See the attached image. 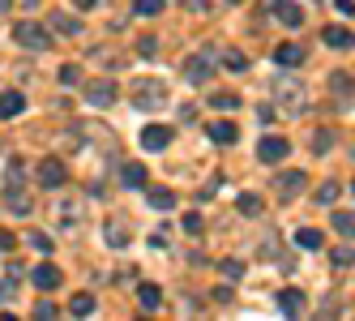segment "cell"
I'll list each match as a JSON object with an SVG mask.
<instances>
[{
  "instance_id": "1",
  "label": "cell",
  "mask_w": 355,
  "mask_h": 321,
  "mask_svg": "<svg viewBox=\"0 0 355 321\" xmlns=\"http://www.w3.org/2000/svg\"><path fill=\"white\" fill-rule=\"evenodd\" d=\"M274 107H283L287 116H300L309 107V90H304V82L295 73H278L274 78Z\"/></svg>"
},
{
  "instance_id": "2",
  "label": "cell",
  "mask_w": 355,
  "mask_h": 321,
  "mask_svg": "<svg viewBox=\"0 0 355 321\" xmlns=\"http://www.w3.org/2000/svg\"><path fill=\"white\" fill-rule=\"evenodd\" d=\"M129 98H133V107H137V112H159V107H167L171 90H167L163 78H137L133 90H129Z\"/></svg>"
},
{
  "instance_id": "3",
  "label": "cell",
  "mask_w": 355,
  "mask_h": 321,
  "mask_svg": "<svg viewBox=\"0 0 355 321\" xmlns=\"http://www.w3.org/2000/svg\"><path fill=\"white\" fill-rule=\"evenodd\" d=\"M13 39H17L21 47H35V52H47V47H52V31L39 26V21H17V26H13Z\"/></svg>"
},
{
  "instance_id": "4",
  "label": "cell",
  "mask_w": 355,
  "mask_h": 321,
  "mask_svg": "<svg viewBox=\"0 0 355 321\" xmlns=\"http://www.w3.org/2000/svg\"><path fill=\"white\" fill-rule=\"evenodd\" d=\"M206 78H214V56H210V52H193V56L184 60V82H189V86H201Z\"/></svg>"
},
{
  "instance_id": "5",
  "label": "cell",
  "mask_w": 355,
  "mask_h": 321,
  "mask_svg": "<svg viewBox=\"0 0 355 321\" xmlns=\"http://www.w3.org/2000/svg\"><path fill=\"white\" fill-rule=\"evenodd\" d=\"M116 94H120V86H116L112 78H94V82H86V103H90V107H112Z\"/></svg>"
},
{
  "instance_id": "6",
  "label": "cell",
  "mask_w": 355,
  "mask_h": 321,
  "mask_svg": "<svg viewBox=\"0 0 355 321\" xmlns=\"http://www.w3.org/2000/svg\"><path fill=\"white\" fill-rule=\"evenodd\" d=\"M287 155H291V141L278 137V133H266V137L257 141V159H261V163H283Z\"/></svg>"
},
{
  "instance_id": "7",
  "label": "cell",
  "mask_w": 355,
  "mask_h": 321,
  "mask_svg": "<svg viewBox=\"0 0 355 321\" xmlns=\"http://www.w3.org/2000/svg\"><path fill=\"white\" fill-rule=\"evenodd\" d=\"M103 240L112 244V249H124V244L133 240V232H129V218H124V214H107V223H103Z\"/></svg>"
},
{
  "instance_id": "8",
  "label": "cell",
  "mask_w": 355,
  "mask_h": 321,
  "mask_svg": "<svg viewBox=\"0 0 355 321\" xmlns=\"http://www.w3.org/2000/svg\"><path fill=\"white\" fill-rule=\"evenodd\" d=\"M304 184H309L304 171H278V176H274V193L283 197V202H291L295 193H304Z\"/></svg>"
},
{
  "instance_id": "9",
  "label": "cell",
  "mask_w": 355,
  "mask_h": 321,
  "mask_svg": "<svg viewBox=\"0 0 355 321\" xmlns=\"http://www.w3.org/2000/svg\"><path fill=\"white\" fill-rule=\"evenodd\" d=\"M64 176H69V171H64V163H60V159H43V163L35 167V180H39L43 189H60V184H64Z\"/></svg>"
},
{
  "instance_id": "10",
  "label": "cell",
  "mask_w": 355,
  "mask_h": 321,
  "mask_svg": "<svg viewBox=\"0 0 355 321\" xmlns=\"http://www.w3.org/2000/svg\"><path fill=\"white\" fill-rule=\"evenodd\" d=\"M47 31H56V35H82L86 26H82V17H73V13L56 9L52 17H47Z\"/></svg>"
},
{
  "instance_id": "11",
  "label": "cell",
  "mask_w": 355,
  "mask_h": 321,
  "mask_svg": "<svg viewBox=\"0 0 355 321\" xmlns=\"http://www.w3.org/2000/svg\"><path fill=\"white\" fill-rule=\"evenodd\" d=\"M270 9H274V17H278V21H283V26H291V31H295V26H300V21H304V9L295 5V0H274V5H270Z\"/></svg>"
},
{
  "instance_id": "12",
  "label": "cell",
  "mask_w": 355,
  "mask_h": 321,
  "mask_svg": "<svg viewBox=\"0 0 355 321\" xmlns=\"http://www.w3.org/2000/svg\"><path fill=\"white\" fill-rule=\"evenodd\" d=\"M304 304H309V300H304V291H295V287H283V291H278V309H283L287 317H300Z\"/></svg>"
},
{
  "instance_id": "13",
  "label": "cell",
  "mask_w": 355,
  "mask_h": 321,
  "mask_svg": "<svg viewBox=\"0 0 355 321\" xmlns=\"http://www.w3.org/2000/svg\"><path fill=\"white\" fill-rule=\"evenodd\" d=\"M274 64H283V69L304 64V47H300V43H283V47H274Z\"/></svg>"
},
{
  "instance_id": "14",
  "label": "cell",
  "mask_w": 355,
  "mask_h": 321,
  "mask_svg": "<svg viewBox=\"0 0 355 321\" xmlns=\"http://www.w3.org/2000/svg\"><path fill=\"white\" fill-rule=\"evenodd\" d=\"M167 141H171V129H167V125H150V129H141V146H146V150H163Z\"/></svg>"
},
{
  "instance_id": "15",
  "label": "cell",
  "mask_w": 355,
  "mask_h": 321,
  "mask_svg": "<svg viewBox=\"0 0 355 321\" xmlns=\"http://www.w3.org/2000/svg\"><path fill=\"white\" fill-rule=\"evenodd\" d=\"M5 202H9V210L21 214V218L35 210V202H31V193H26V189H5Z\"/></svg>"
},
{
  "instance_id": "16",
  "label": "cell",
  "mask_w": 355,
  "mask_h": 321,
  "mask_svg": "<svg viewBox=\"0 0 355 321\" xmlns=\"http://www.w3.org/2000/svg\"><path fill=\"white\" fill-rule=\"evenodd\" d=\"M206 133H210L218 146H232V141L240 137V129L232 125V120H210V129H206Z\"/></svg>"
},
{
  "instance_id": "17",
  "label": "cell",
  "mask_w": 355,
  "mask_h": 321,
  "mask_svg": "<svg viewBox=\"0 0 355 321\" xmlns=\"http://www.w3.org/2000/svg\"><path fill=\"white\" fill-rule=\"evenodd\" d=\"M21 107H26V98H21L17 90H5V94H0V120H13V116H21Z\"/></svg>"
},
{
  "instance_id": "18",
  "label": "cell",
  "mask_w": 355,
  "mask_h": 321,
  "mask_svg": "<svg viewBox=\"0 0 355 321\" xmlns=\"http://www.w3.org/2000/svg\"><path fill=\"white\" fill-rule=\"evenodd\" d=\"M321 39H325L329 47H343V52H347V47H355V35H351L347 26H325V31H321Z\"/></svg>"
},
{
  "instance_id": "19",
  "label": "cell",
  "mask_w": 355,
  "mask_h": 321,
  "mask_svg": "<svg viewBox=\"0 0 355 321\" xmlns=\"http://www.w3.org/2000/svg\"><path fill=\"white\" fill-rule=\"evenodd\" d=\"M120 184H124V189H141V184H146V167H141V163H124V167H120Z\"/></svg>"
},
{
  "instance_id": "20",
  "label": "cell",
  "mask_w": 355,
  "mask_h": 321,
  "mask_svg": "<svg viewBox=\"0 0 355 321\" xmlns=\"http://www.w3.org/2000/svg\"><path fill=\"white\" fill-rule=\"evenodd\" d=\"M35 287H39V291H56V287H60V270H56V266H39V270H35Z\"/></svg>"
},
{
  "instance_id": "21",
  "label": "cell",
  "mask_w": 355,
  "mask_h": 321,
  "mask_svg": "<svg viewBox=\"0 0 355 321\" xmlns=\"http://www.w3.org/2000/svg\"><path fill=\"white\" fill-rule=\"evenodd\" d=\"M295 244H300V249H309V253H317L321 244H325V236H321L317 227H300V232H295Z\"/></svg>"
},
{
  "instance_id": "22",
  "label": "cell",
  "mask_w": 355,
  "mask_h": 321,
  "mask_svg": "<svg viewBox=\"0 0 355 321\" xmlns=\"http://www.w3.org/2000/svg\"><path fill=\"white\" fill-rule=\"evenodd\" d=\"M236 210H240L244 218H257V214H261V197H257V193H240V197H236Z\"/></svg>"
},
{
  "instance_id": "23",
  "label": "cell",
  "mask_w": 355,
  "mask_h": 321,
  "mask_svg": "<svg viewBox=\"0 0 355 321\" xmlns=\"http://www.w3.org/2000/svg\"><path fill=\"white\" fill-rule=\"evenodd\" d=\"M137 300H141V309H159L163 304V291L155 283H137Z\"/></svg>"
},
{
  "instance_id": "24",
  "label": "cell",
  "mask_w": 355,
  "mask_h": 321,
  "mask_svg": "<svg viewBox=\"0 0 355 321\" xmlns=\"http://www.w3.org/2000/svg\"><path fill=\"white\" fill-rule=\"evenodd\" d=\"M150 210H175V193L171 189H150Z\"/></svg>"
},
{
  "instance_id": "25",
  "label": "cell",
  "mask_w": 355,
  "mask_h": 321,
  "mask_svg": "<svg viewBox=\"0 0 355 321\" xmlns=\"http://www.w3.org/2000/svg\"><path fill=\"white\" fill-rule=\"evenodd\" d=\"M69 313H73V317H90V313H94V295H90V291H78V295L69 300Z\"/></svg>"
},
{
  "instance_id": "26",
  "label": "cell",
  "mask_w": 355,
  "mask_h": 321,
  "mask_svg": "<svg viewBox=\"0 0 355 321\" xmlns=\"http://www.w3.org/2000/svg\"><path fill=\"white\" fill-rule=\"evenodd\" d=\"M223 64L232 69V73H244V69H248V56L240 52V47H227V52H223Z\"/></svg>"
},
{
  "instance_id": "27",
  "label": "cell",
  "mask_w": 355,
  "mask_h": 321,
  "mask_svg": "<svg viewBox=\"0 0 355 321\" xmlns=\"http://www.w3.org/2000/svg\"><path fill=\"white\" fill-rule=\"evenodd\" d=\"M334 232L338 236H355V214L351 210H334Z\"/></svg>"
},
{
  "instance_id": "28",
  "label": "cell",
  "mask_w": 355,
  "mask_h": 321,
  "mask_svg": "<svg viewBox=\"0 0 355 321\" xmlns=\"http://www.w3.org/2000/svg\"><path fill=\"white\" fill-rule=\"evenodd\" d=\"M334 150V129H317V137H313V155H329Z\"/></svg>"
},
{
  "instance_id": "29",
  "label": "cell",
  "mask_w": 355,
  "mask_h": 321,
  "mask_svg": "<svg viewBox=\"0 0 355 321\" xmlns=\"http://www.w3.org/2000/svg\"><path fill=\"white\" fill-rule=\"evenodd\" d=\"M56 78H60V86H78V82H82V69H78V64H60Z\"/></svg>"
},
{
  "instance_id": "30",
  "label": "cell",
  "mask_w": 355,
  "mask_h": 321,
  "mask_svg": "<svg viewBox=\"0 0 355 321\" xmlns=\"http://www.w3.org/2000/svg\"><path fill=\"white\" fill-rule=\"evenodd\" d=\"M133 9H137L141 17H159V13H163V0H133Z\"/></svg>"
},
{
  "instance_id": "31",
  "label": "cell",
  "mask_w": 355,
  "mask_h": 321,
  "mask_svg": "<svg viewBox=\"0 0 355 321\" xmlns=\"http://www.w3.org/2000/svg\"><path fill=\"white\" fill-rule=\"evenodd\" d=\"M329 90H334V94H351V90H355V82L347 78V73H334V78H329Z\"/></svg>"
},
{
  "instance_id": "32",
  "label": "cell",
  "mask_w": 355,
  "mask_h": 321,
  "mask_svg": "<svg viewBox=\"0 0 355 321\" xmlns=\"http://www.w3.org/2000/svg\"><path fill=\"white\" fill-rule=\"evenodd\" d=\"M26 244H35L39 253H52V249H56V244H52V236H47V232H31V240H26Z\"/></svg>"
},
{
  "instance_id": "33",
  "label": "cell",
  "mask_w": 355,
  "mask_h": 321,
  "mask_svg": "<svg viewBox=\"0 0 355 321\" xmlns=\"http://www.w3.org/2000/svg\"><path fill=\"white\" fill-rule=\"evenodd\" d=\"M137 52H141V56H155V52H159V39H155V35H141V39H137Z\"/></svg>"
},
{
  "instance_id": "34",
  "label": "cell",
  "mask_w": 355,
  "mask_h": 321,
  "mask_svg": "<svg viewBox=\"0 0 355 321\" xmlns=\"http://www.w3.org/2000/svg\"><path fill=\"white\" fill-rule=\"evenodd\" d=\"M334 197H338V184H334V180L317 189V202H321V206H329V202H334Z\"/></svg>"
},
{
  "instance_id": "35",
  "label": "cell",
  "mask_w": 355,
  "mask_h": 321,
  "mask_svg": "<svg viewBox=\"0 0 355 321\" xmlns=\"http://www.w3.org/2000/svg\"><path fill=\"white\" fill-rule=\"evenodd\" d=\"M223 275H227V279H240V275H244V261L227 257V261H223Z\"/></svg>"
},
{
  "instance_id": "36",
  "label": "cell",
  "mask_w": 355,
  "mask_h": 321,
  "mask_svg": "<svg viewBox=\"0 0 355 321\" xmlns=\"http://www.w3.org/2000/svg\"><path fill=\"white\" fill-rule=\"evenodd\" d=\"M35 321H56V304H35Z\"/></svg>"
},
{
  "instance_id": "37",
  "label": "cell",
  "mask_w": 355,
  "mask_h": 321,
  "mask_svg": "<svg viewBox=\"0 0 355 321\" xmlns=\"http://www.w3.org/2000/svg\"><path fill=\"white\" fill-rule=\"evenodd\" d=\"M214 107H223V112H232V107H240V98H236V94H214Z\"/></svg>"
},
{
  "instance_id": "38",
  "label": "cell",
  "mask_w": 355,
  "mask_h": 321,
  "mask_svg": "<svg viewBox=\"0 0 355 321\" xmlns=\"http://www.w3.org/2000/svg\"><path fill=\"white\" fill-rule=\"evenodd\" d=\"M355 261V249H334V266L343 270V266H351Z\"/></svg>"
},
{
  "instance_id": "39",
  "label": "cell",
  "mask_w": 355,
  "mask_h": 321,
  "mask_svg": "<svg viewBox=\"0 0 355 321\" xmlns=\"http://www.w3.org/2000/svg\"><path fill=\"white\" fill-rule=\"evenodd\" d=\"M184 232H201V214H197V210L184 214Z\"/></svg>"
},
{
  "instance_id": "40",
  "label": "cell",
  "mask_w": 355,
  "mask_h": 321,
  "mask_svg": "<svg viewBox=\"0 0 355 321\" xmlns=\"http://www.w3.org/2000/svg\"><path fill=\"white\" fill-rule=\"evenodd\" d=\"M184 9H193V13H206V9H210V0H184Z\"/></svg>"
},
{
  "instance_id": "41",
  "label": "cell",
  "mask_w": 355,
  "mask_h": 321,
  "mask_svg": "<svg viewBox=\"0 0 355 321\" xmlns=\"http://www.w3.org/2000/svg\"><path fill=\"white\" fill-rule=\"evenodd\" d=\"M13 244H17V240H13V232H0V253H9Z\"/></svg>"
},
{
  "instance_id": "42",
  "label": "cell",
  "mask_w": 355,
  "mask_h": 321,
  "mask_svg": "<svg viewBox=\"0 0 355 321\" xmlns=\"http://www.w3.org/2000/svg\"><path fill=\"white\" fill-rule=\"evenodd\" d=\"M334 9H338V13H347V17H351V13H355V0H334Z\"/></svg>"
},
{
  "instance_id": "43",
  "label": "cell",
  "mask_w": 355,
  "mask_h": 321,
  "mask_svg": "<svg viewBox=\"0 0 355 321\" xmlns=\"http://www.w3.org/2000/svg\"><path fill=\"white\" fill-rule=\"evenodd\" d=\"M78 5H82V9H98V0H78Z\"/></svg>"
},
{
  "instance_id": "44",
  "label": "cell",
  "mask_w": 355,
  "mask_h": 321,
  "mask_svg": "<svg viewBox=\"0 0 355 321\" xmlns=\"http://www.w3.org/2000/svg\"><path fill=\"white\" fill-rule=\"evenodd\" d=\"M0 321H17V317H13V313H0Z\"/></svg>"
},
{
  "instance_id": "45",
  "label": "cell",
  "mask_w": 355,
  "mask_h": 321,
  "mask_svg": "<svg viewBox=\"0 0 355 321\" xmlns=\"http://www.w3.org/2000/svg\"><path fill=\"white\" fill-rule=\"evenodd\" d=\"M5 9H9V0H0V13H5Z\"/></svg>"
},
{
  "instance_id": "46",
  "label": "cell",
  "mask_w": 355,
  "mask_h": 321,
  "mask_svg": "<svg viewBox=\"0 0 355 321\" xmlns=\"http://www.w3.org/2000/svg\"><path fill=\"white\" fill-rule=\"evenodd\" d=\"M137 321H150V317H137Z\"/></svg>"
},
{
  "instance_id": "47",
  "label": "cell",
  "mask_w": 355,
  "mask_h": 321,
  "mask_svg": "<svg viewBox=\"0 0 355 321\" xmlns=\"http://www.w3.org/2000/svg\"><path fill=\"white\" fill-rule=\"evenodd\" d=\"M232 5H240V0H232Z\"/></svg>"
},
{
  "instance_id": "48",
  "label": "cell",
  "mask_w": 355,
  "mask_h": 321,
  "mask_svg": "<svg viewBox=\"0 0 355 321\" xmlns=\"http://www.w3.org/2000/svg\"><path fill=\"white\" fill-rule=\"evenodd\" d=\"M351 189H355V184H351Z\"/></svg>"
}]
</instances>
